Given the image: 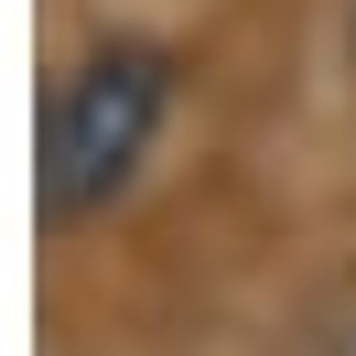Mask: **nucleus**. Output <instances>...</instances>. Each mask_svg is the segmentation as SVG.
Wrapping results in <instances>:
<instances>
[{
    "label": "nucleus",
    "instance_id": "f257e3e1",
    "mask_svg": "<svg viewBox=\"0 0 356 356\" xmlns=\"http://www.w3.org/2000/svg\"><path fill=\"white\" fill-rule=\"evenodd\" d=\"M162 97H173V76H162L152 44H108L65 76V97L44 119V205L54 216H97L140 173V152L162 130Z\"/></svg>",
    "mask_w": 356,
    "mask_h": 356
}]
</instances>
